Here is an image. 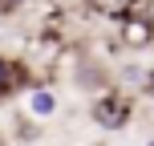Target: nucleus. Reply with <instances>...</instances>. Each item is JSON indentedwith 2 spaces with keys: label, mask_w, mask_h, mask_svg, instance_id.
<instances>
[{
  "label": "nucleus",
  "mask_w": 154,
  "mask_h": 146,
  "mask_svg": "<svg viewBox=\"0 0 154 146\" xmlns=\"http://www.w3.org/2000/svg\"><path fill=\"white\" fill-rule=\"evenodd\" d=\"M89 118L101 126V130H126L130 126V118H134V93H126V89H101L97 98H93V106H89Z\"/></svg>",
  "instance_id": "obj_1"
},
{
  "label": "nucleus",
  "mask_w": 154,
  "mask_h": 146,
  "mask_svg": "<svg viewBox=\"0 0 154 146\" xmlns=\"http://www.w3.org/2000/svg\"><path fill=\"white\" fill-rule=\"evenodd\" d=\"M118 37L126 49H150L154 45V16L130 8L126 16H118Z\"/></svg>",
  "instance_id": "obj_2"
},
{
  "label": "nucleus",
  "mask_w": 154,
  "mask_h": 146,
  "mask_svg": "<svg viewBox=\"0 0 154 146\" xmlns=\"http://www.w3.org/2000/svg\"><path fill=\"white\" fill-rule=\"evenodd\" d=\"M29 114L32 118H53L57 114V93L45 89V85H32L29 89Z\"/></svg>",
  "instance_id": "obj_3"
},
{
  "label": "nucleus",
  "mask_w": 154,
  "mask_h": 146,
  "mask_svg": "<svg viewBox=\"0 0 154 146\" xmlns=\"http://www.w3.org/2000/svg\"><path fill=\"white\" fill-rule=\"evenodd\" d=\"M24 81V69H20V61H8V57H0V101L4 98H12V89Z\"/></svg>",
  "instance_id": "obj_4"
},
{
  "label": "nucleus",
  "mask_w": 154,
  "mask_h": 146,
  "mask_svg": "<svg viewBox=\"0 0 154 146\" xmlns=\"http://www.w3.org/2000/svg\"><path fill=\"white\" fill-rule=\"evenodd\" d=\"M85 4H89L97 16H106V20H118V16H126L130 8H138L142 0H85Z\"/></svg>",
  "instance_id": "obj_5"
},
{
  "label": "nucleus",
  "mask_w": 154,
  "mask_h": 146,
  "mask_svg": "<svg viewBox=\"0 0 154 146\" xmlns=\"http://www.w3.org/2000/svg\"><path fill=\"white\" fill-rule=\"evenodd\" d=\"M24 4H29V0H0V16H12V12H20Z\"/></svg>",
  "instance_id": "obj_6"
},
{
  "label": "nucleus",
  "mask_w": 154,
  "mask_h": 146,
  "mask_svg": "<svg viewBox=\"0 0 154 146\" xmlns=\"http://www.w3.org/2000/svg\"><path fill=\"white\" fill-rule=\"evenodd\" d=\"M142 89H146V93H150V98H154V65H150V69H146V73H142Z\"/></svg>",
  "instance_id": "obj_7"
},
{
  "label": "nucleus",
  "mask_w": 154,
  "mask_h": 146,
  "mask_svg": "<svg viewBox=\"0 0 154 146\" xmlns=\"http://www.w3.org/2000/svg\"><path fill=\"white\" fill-rule=\"evenodd\" d=\"M146 146H154V138H150V142H146Z\"/></svg>",
  "instance_id": "obj_8"
}]
</instances>
